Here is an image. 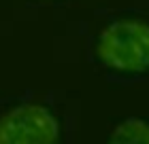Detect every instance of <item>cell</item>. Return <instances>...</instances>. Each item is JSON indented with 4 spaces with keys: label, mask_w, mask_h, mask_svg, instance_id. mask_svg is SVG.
<instances>
[{
    "label": "cell",
    "mask_w": 149,
    "mask_h": 144,
    "mask_svg": "<svg viewBox=\"0 0 149 144\" xmlns=\"http://www.w3.org/2000/svg\"><path fill=\"white\" fill-rule=\"evenodd\" d=\"M90 61L107 76L136 81L149 74V23L119 17L107 21L90 43Z\"/></svg>",
    "instance_id": "6da1fadb"
},
{
    "label": "cell",
    "mask_w": 149,
    "mask_h": 144,
    "mask_svg": "<svg viewBox=\"0 0 149 144\" xmlns=\"http://www.w3.org/2000/svg\"><path fill=\"white\" fill-rule=\"evenodd\" d=\"M58 140H62V121L45 102L19 98L0 110V144H53Z\"/></svg>",
    "instance_id": "7a4b0ae2"
},
{
    "label": "cell",
    "mask_w": 149,
    "mask_h": 144,
    "mask_svg": "<svg viewBox=\"0 0 149 144\" xmlns=\"http://www.w3.org/2000/svg\"><path fill=\"white\" fill-rule=\"evenodd\" d=\"M111 142H141L149 144V121L141 119V116H128V119L119 121L109 134Z\"/></svg>",
    "instance_id": "3957f363"
}]
</instances>
